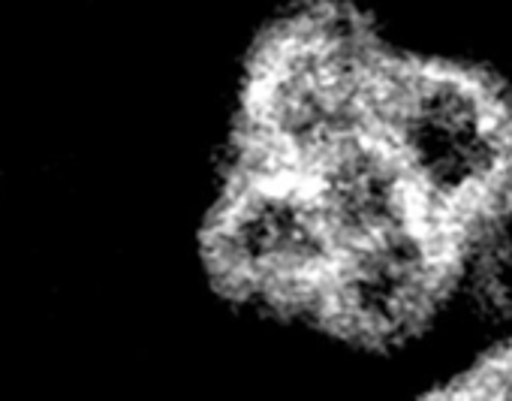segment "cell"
<instances>
[{"instance_id":"obj_1","label":"cell","mask_w":512,"mask_h":401,"mask_svg":"<svg viewBox=\"0 0 512 401\" xmlns=\"http://www.w3.org/2000/svg\"><path fill=\"white\" fill-rule=\"evenodd\" d=\"M389 61L347 7L317 4L290 16L250 61L238 163L305 175L338 145L374 133Z\"/></svg>"},{"instance_id":"obj_2","label":"cell","mask_w":512,"mask_h":401,"mask_svg":"<svg viewBox=\"0 0 512 401\" xmlns=\"http://www.w3.org/2000/svg\"><path fill=\"white\" fill-rule=\"evenodd\" d=\"M374 133L407 172L422 215L458 245L494 230L512 203V112L473 73L392 58Z\"/></svg>"},{"instance_id":"obj_3","label":"cell","mask_w":512,"mask_h":401,"mask_svg":"<svg viewBox=\"0 0 512 401\" xmlns=\"http://www.w3.org/2000/svg\"><path fill=\"white\" fill-rule=\"evenodd\" d=\"M202 248L226 293L311 314L338 254L305 178L250 163H238L226 181Z\"/></svg>"},{"instance_id":"obj_4","label":"cell","mask_w":512,"mask_h":401,"mask_svg":"<svg viewBox=\"0 0 512 401\" xmlns=\"http://www.w3.org/2000/svg\"><path fill=\"white\" fill-rule=\"evenodd\" d=\"M461 245L428 218L335 254L317 317L335 332L389 344L416 332L458 278Z\"/></svg>"},{"instance_id":"obj_5","label":"cell","mask_w":512,"mask_h":401,"mask_svg":"<svg viewBox=\"0 0 512 401\" xmlns=\"http://www.w3.org/2000/svg\"><path fill=\"white\" fill-rule=\"evenodd\" d=\"M302 178L338 251L425 218L407 172L377 133L338 145Z\"/></svg>"}]
</instances>
